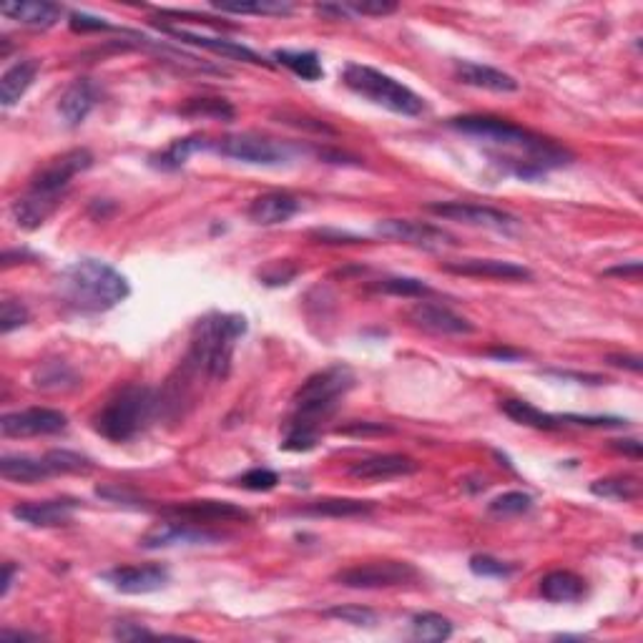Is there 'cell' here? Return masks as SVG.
<instances>
[{
  "instance_id": "obj_1",
  "label": "cell",
  "mask_w": 643,
  "mask_h": 643,
  "mask_svg": "<svg viewBox=\"0 0 643 643\" xmlns=\"http://www.w3.org/2000/svg\"><path fill=\"white\" fill-rule=\"evenodd\" d=\"M355 387V372L347 365L327 367L309 375L292 397L294 412L289 417L287 438L282 448L292 453H307L317 448L319 425L335 415L342 397Z\"/></svg>"
},
{
  "instance_id": "obj_2",
  "label": "cell",
  "mask_w": 643,
  "mask_h": 643,
  "mask_svg": "<svg viewBox=\"0 0 643 643\" xmlns=\"http://www.w3.org/2000/svg\"><path fill=\"white\" fill-rule=\"evenodd\" d=\"M91 166L93 154L88 149H71L41 166L28 181L26 194H21L11 204L13 222L26 232H36L38 227H43L63 204L71 181Z\"/></svg>"
},
{
  "instance_id": "obj_3",
  "label": "cell",
  "mask_w": 643,
  "mask_h": 643,
  "mask_svg": "<svg viewBox=\"0 0 643 643\" xmlns=\"http://www.w3.org/2000/svg\"><path fill=\"white\" fill-rule=\"evenodd\" d=\"M56 294L76 312H109L129 299V279L101 259L83 257L63 267L56 277Z\"/></svg>"
},
{
  "instance_id": "obj_4",
  "label": "cell",
  "mask_w": 643,
  "mask_h": 643,
  "mask_svg": "<svg viewBox=\"0 0 643 643\" xmlns=\"http://www.w3.org/2000/svg\"><path fill=\"white\" fill-rule=\"evenodd\" d=\"M247 335V319L242 314L211 312L201 317L191 330L189 355L184 365L194 375L224 382L232 372L237 342Z\"/></svg>"
},
{
  "instance_id": "obj_5",
  "label": "cell",
  "mask_w": 643,
  "mask_h": 643,
  "mask_svg": "<svg viewBox=\"0 0 643 643\" xmlns=\"http://www.w3.org/2000/svg\"><path fill=\"white\" fill-rule=\"evenodd\" d=\"M159 410L156 392L146 385H124L93 415V430L111 443H129Z\"/></svg>"
},
{
  "instance_id": "obj_6",
  "label": "cell",
  "mask_w": 643,
  "mask_h": 643,
  "mask_svg": "<svg viewBox=\"0 0 643 643\" xmlns=\"http://www.w3.org/2000/svg\"><path fill=\"white\" fill-rule=\"evenodd\" d=\"M342 81L357 96L367 98L375 106L392 111L400 116H420L425 111V101L417 96L412 88L400 83L397 78L387 76V73L377 71L372 66H362V63H350L342 71Z\"/></svg>"
},
{
  "instance_id": "obj_7",
  "label": "cell",
  "mask_w": 643,
  "mask_h": 643,
  "mask_svg": "<svg viewBox=\"0 0 643 643\" xmlns=\"http://www.w3.org/2000/svg\"><path fill=\"white\" fill-rule=\"evenodd\" d=\"M420 578L417 568L407 561H370L335 573V581L357 591H377V588H397L415 583Z\"/></svg>"
},
{
  "instance_id": "obj_8",
  "label": "cell",
  "mask_w": 643,
  "mask_h": 643,
  "mask_svg": "<svg viewBox=\"0 0 643 643\" xmlns=\"http://www.w3.org/2000/svg\"><path fill=\"white\" fill-rule=\"evenodd\" d=\"M214 151L227 159L242 161L252 166H279L289 161L292 149L277 139H267L259 134H234L214 141Z\"/></svg>"
},
{
  "instance_id": "obj_9",
  "label": "cell",
  "mask_w": 643,
  "mask_h": 643,
  "mask_svg": "<svg viewBox=\"0 0 643 643\" xmlns=\"http://www.w3.org/2000/svg\"><path fill=\"white\" fill-rule=\"evenodd\" d=\"M224 541V535L209 530L204 525L186 523V520H171L156 523L154 528L141 535L139 546L144 551H166V548H191V546H217Z\"/></svg>"
},
{
  "instance_id": "obj_10",
  "label": "cell",
  "mask_w": 643,
  "mask_h": 643,
  "mask_svg": "<svg viewBox=\"0 0 643 643\" xmlns=\"http://www.w3.org/2000/svg\"><path fill=\"white\" fill-rule=\"evenodd\" d=\"M375 234L390 242L407 244V247L425 249V252H440V249L458 247V239L443 227L427 222H415V219H382L377 222Z\"/></svg>"
},
{
  "instance_id": "obj_11",
  "label": "cell",
  "mask_w": 643,
  "mask_h": 643,
  "mask_svg": "<svg viewBox=\"0 0 643 643\" xmlns=\"http://www.w3.org/2000/svg\"><path fill=\"white\" fill-rule=\"evenodd\" d=\"M430 214L448 222L468 224V227H483L493 229V232L510 234L518 227V219L510 217L508 211L493 209V206L473 204V201H435V204L425 206Z\"/></svg>"
},
{
  "instance_id": "obj_12",
  "label": "cell",
  "mask_w": 643,
  "mask_h": 643,
  "mask_svg": "<svg viewBox=\"0 0 643 643\" xmlns=\"http://www.w3.org/2000/svg\"><path fill=\"white\" fill-rule=\"evenodd\" d=\"M405 319L415 330L438 337H463L473 335L475 325L463 314L435 302H417L405 312Z\"/></svg>"
},
{
  "instance_id": "obj_13",
  "label": "cell",
  "mask_w": 643,
  "mask_h": 643,
  "mask_svg": "<svg viewBox=\"0 0 643 643\" xmlns=\"http://www.w3.org/2000/svg\"><path fill=\"white\" fill-rule=\"evenodd\" d=\"M161 515L171 520H186L194 525L209 523H249L252 515L242 505H234L229 500H186L161 508Z\"/></svg>"
},
{
  "instance_id": "obj_14",
  "label": "cell",
  "mask_w": 643,
  "mask_h": 643,
  "mask_svg": "<svg viewBox=\"0 0 643 643\" xmlns=\"http://www.w3.org/2000/svg\"><path fill=\"white\" fill-rule=\"evenodd\" d=\"M68 427L66 412L53 407H28V410L8 412L0 420V433L6 438H38V435H58Z\"/></svg>"
},
{
  "instance_id": "obj_15",
  "label": "cell",
  "mask_w": 643,
  "mask_h": 643,
  "mask_svg": "<svg viewBox=\"0 0 643 643\" xmlns=\"http://www.w3.org/2000/svg\"><path fill=\"white\" fill-rule=\"evenodd\" d=\"M101 578L114 591L126 596H146L166 588L171 576L164 566H116L111 571H103Z\"/></svg>"
},
{
  "instance_id": "obj_16",
  "label": "cell",
  "mask_w": 643,
  "mask_h": 643,
  "mask_svg": "<svg viewBox=\"0 0 643 643\" xmlns=\"http://www.w3.org/2000/svg\"><path fill=\"white\" fill-rule=\"evenodd\" d=\"M440 269L458 277L498 279V282H530L533 272L523 264L505 262V259H453L440 264Z\"/></svg>"
},
{
  "instance_id": "obj_17",
  "label": "cell",
  "mask_w": 643,
  "mask_h": 643,
  "mask_svg": "<svg viewBox=\"0 0 643 643\" xmlns=\"http://www.w3.org/2000/svg\"><path fill=\"white\" fill-rule=\"evenodd\" d=\"M156 26H159L161 33H166V36L176 38V41L189 43V46H196V48H206V51L217 53V56H222V58H229V61H242V63H252V66L272 68V63H269L267 58L259 56L257 51H252V48L242 46V43H237V41H229V38L201 36V33L184 31V28L166 26V23H156Z\"/></svg>"
},
{
  "instance_id": "obj_18",
  "label": "cell",
  "mask_w": 643,
  "mask_h": 643,
  "mask_svg": "<svg viewBox=\"0 0 643 643\" xmlns=\"http://www.w3.org/2000/svg\"><path fill=\"white\" fill-rule=\"evenodd\" d=\"M420 470V463L410 455H397V453H385V455H370V458H362L357 463L350 465V478L362 480V483H385V480L395 478H407V475H415Z\"/></svg>"
},
{
  "instance_id": "obj_19",
  "label": "cell",
  "mask_w": 643,
  "mask_h": 643,
  "mask_svg": "<svg viewBox=\"0 0 643 643\" xmlns=\"http://www.w3.org/2000/svg\"><path fill=\"white\" fill-rule=\"evenodd\" d=\"M78 500L73 498H53V500H33V503H18L11 508V515L31 528H61L73 520L78 510Z\"/></svg>"
},
{
  "instance_id": "obj_20",
  "label": "cell",
  "mask_w": 643,
  "mask_h": 643,
  "mask_svg": "<svg viewBox=\"0 0 643 643\" xmlns=\"http://www.w3.org/2000/svg\"><path fill=\"white\" fill-rule=\"evenodd\" d=\"M299 211L297 196L287 194V191H269V194L257 196L249 204L247 217L249 222L257 227H277V224L289 222Z\"/></svg>"
},
{
  "instance_id": "obj_21",
  "label": "cell",
  "mask_w": 643,
  "mask_h": 643,
  "mask_svg": "<svg viewBox=\"0 0 643 643\" xmlns=\"http://www.w3.org/2000/svg\"><path fill=\"white\" fill-rule=\"evenodd\" d=\"M98 103V86L91 78H76L71 86L63 91L58 101V114L63 116L68 126H81L91 116Z\"/></svg>"
},
{
  "instance_id": "obj_22",
  "label": "cell",
  "mask_w": 643,
  "mask_h": 643,
  "mask_svg": "<svg viewBox=\"0 0 643 643\" xmlns=\"http://www.w3.org/2000/svg\"><path fill=\"white\" fill-rule=\"evenodd\" d=\"M455 78L465 86L483 88V91L493 93H515L520 88V83L510 73L473 61H455Z\"/></svg>"
},
{
  "instance_id": "obj_23",
  "label": "cell",
  "mask_w": 643,
  "mask_h": 643,
  "mask_svg": "<svg viewBox=\"0 0 643 643\" xmlns=\"http://www.w3.org/2000/svg\"><path fill=\"white\" fill-rule=\"evenodd\" d=\"M0 13L11 21L21 23V26L36 28V31H46L53 28L63 18V6L58 3H46V0H18V3H6L0 8Z\"/></svg>"
},
{
  "instance_id": "obj_24",
  "label": "cell",
  "mask_w": 643,
  "mask_h": 643,
  "mask_svg": "<svg viewBox=\"0 0 643 643\" xmlns=\"http://www.w3.org/2000/svg\"><path fill=\"white\" fill-rule=\"evenodd\" d=\"M38 71H41V63H38L36 58H26V61L13 63V66L3 73V78H0V103H3L6 109L16 106V103L26 96L28 88L33 86Z\"/></svg>"
},
{
  "instance_id": "obj_25",
  "label": "cell",
  "mask_w": 643,
  "mask_h": 643,
  "mask_svg": "<svg viewBox=\"0 0 643 643\" xmlns=\"http://www.w3.org/2000/svg\"><path fill=\"white\" fill-rule=\"evenodd\" d=\"M199 151H214V141H209L206 136H186V139H176L166 146L161 154H154L149 159V164L159 171H176L186 164L194 154Z\"/></svg>"
},
{
  "instance_id": "obj_26",
  "label": "cell",
  "mask_w": 643,
  "mask_h": 643,
  "mask_svg": "<svg viewBox=\"0 0 643 643\" xmlns=\"http://www.w3.org/2000/svg\"><path fill=\"white\" fill-rule=\"evenodd\" d=\"M375 510V503L370 500L357 498H322L312 500L304 508H299V515H309V518H360V515H370Z\"/></svg>"
},
{
  "instance_id": "obj_27",
  "label": "cell",
  "mask_w": 643,
  "mask_h": 643,
  "mask_svg": "<svg viewBox=\"0 0 643 643\" xmlns=\"http://www.w3.org/2000/svg\"><path fill=\"white\" fill-rule=\"evenodd\" d=\"M0 475L11 483L36 485L48 480L53 470L48 468L46 458H28V455H3L0 458Z\"/></svg>"
},
{
  "instance_id": "obj_28",
  "label": "cell",
  "mask_w": 643,
  "mask_h": 643,
  "mask_svg": "<svg viewBox=\"0 0 643 643\" xmlns=\"http://www.w3.org/2000/svg\"><path fill=\"white\" fill-rule=\"evenodd\" d=\"M541 596L551 603H576L586 596V581L573 571H551L541 578Z\"/></svg>"
},
{
  "instance_id": "obj_29",
  "label": "cell",
  "mask_w": 643,
  "mask_h": 643,
  "mask_svg": "<svg viewBox=\"0 0 643 643\" xmlns=\"http://www.w3.org/2000/svg\"><path fill=\"white\" fill-rule=\"evenodd\" d=\"M81 385V377L76 375L68 362L48 360L33 370V387L43 392H71Z\"/></svg>"
},
{
  "instance_id": "obj_30",
  "label": "cell",
  "mask_w": 643,
  "mask_h": 643,
  "mask_svg": "<svg viewBox=\"0 0 643 643\" xmlns=\"http://www.w3.org/2000/svg\"><path fill=\"white\" fill-rule=\"evenodd\" d=\"M211 8H217L219 13H234V16L284 18L294 13V3L289 0H214Z\"/></svg>"
},
{
  "instance_id": "obj_31",
  "label": "cell",
  "mask_w": 643,
  "mask_h": 643,
  "mask_svg": "<svg viewBox=\"0 0 643 643\" xmlns=\"http://www.w3.org/2000/svg\"><path fill=\"white\" fill-rule=\"evenodd\" d=\"M500 410H503L513 422H518V425H525V427H533V430H546V433H551V430H558V427L563 425L561 417L548 415V412L538 410V407L530 405V402L525 400H503L500 402Z\"/></svg>"
},
{
  "instance_id": "obj_32",
  "label": "cell",
  "mask_w": 643,
  "mask_h": 643,
  "mask_svg": "<svg viewBox=\"0 0 643 643\" xmlns=\"http://www.w3.org/2000/svg\"><path fill=\"white\" fill-rule=\"evenodd\" d=\"M591 493L598 498L618 500V503H631L641 495V483L633 475H611V478L593 480Z\"/></svg>"
},
{
  "instance_id": "obj_33",
  "label": "cell",
  "mask_w": 643,
  "mask_h": 643,
  "mask_svg": "<svg viewBox=\"0 0 643 643\" xmlns=\"http://www.w3.org/2000/svg\"><path fill=\"white\" fill-rule=\"evenodd\" d=\"M274 61L282 63L284 68H289L302 81H319L325 76L322 61L314 51H274Z\"/></svg>"
},
{
  "instance_id": "obj_34",
  "label": "cell",
  "mask_w": 643,
  "mask_h": 643,
  "mask_svg": "<svg viewBox=\"0 0 643 643\" xmlns=\"http://www.w3.org/2000/svg\"><path fill=\"white\" fill-rule=\"evenodd\" d=\"M412 636L430 643L448 641L453 636V623H450V618L433 611L417 613V616H412Z\"/></svg>"
},
{
  "instance_id": "obj_35",
  "label": "cell",
  "mask_w": 643,
  "mask_h": 643,
  "mask_svg": "<svg viewBox=\"0 0 643 643\" xmlns=\"http://www.w3.org/2000/svg\"><path fill=\"white\" fill-rule=\"evenodd\" d=\"M179 114L194 116V119H217L232 121L237 116L232 103L227 98H191L179 109Z\"/></svg>"
},
{
  "instance_id": "obj_36",
  "label": "cell",
  "mask_w": 643,
  "mask_h": 643,
  "mask_svg": "<svg viewBox=\"0 0 643 643\" xmlns=\"http://www.w3.org/2000/svg\"><path fill=\"white\" fill-rule=\"evenodd\" d=\"M48 463V468L53 470V475H73V473H88L91 470V460L81 453H73V450H51V453L43 455Z\"/></svg>"
},
{
  "instance_id": "obj_37",
  "label": "cell",
  "mask_w": 643,
  "mask_h": 643,
  "mask_svg": "<svg viewBox=\"0 0 643 643\" xmlns=\"http://www.w3.org/2000/svg\"><path fill=\"white\" fill-rule=\"evenodd\" d=\"M377 292L392 294V297H427L433 289L427 287L422 279L415 277H387L375 284Z\"/></svg>"
},
{
  "instance_id": "obj_38",
  "label": "cell",
  "mask_w": 643,
  "mask_h": 643,
  "mask_svg": "<svg viewBox=\"0 0 643 643\" xmlns=\"http://www.w3.org/2000/svg\"><path fill=\"white\" fill-rule=\"evenodd\" d=\"M533 508V498L520 490H510V493L498 495L488 503V513L493 515H523Z\"/></svg>"
},
{
  "instance_id": "obj_39",
  "label": "cell",
  "mask_w": 643,
  "mask_h": 643,
  "mask_svg": "<svg viewBox=\"0 0 643 643\" xmlns=\"http://www.w3.org/2000/svg\"><path fill=\"white\" fill-rule=\"evenodd\" d=\"M325 616L335 618V621L340 623H350V626H357V628H370L377 623V613L365 606H335V608H327Z\"/></svg>"
},
{
  "instance_id": "obj_40",
  "label": "cell",
  "mask_w": 643,
  "mask_h": 643,
  "mask_svg": "<svg viewBox=\"0 0 643 643\" xmlns=\"http://www.w3.org/2000/svg\"><path fill=\"white\" fill-rule=\"evenodd\" d=\"M28 319H31V312H28L26 304L16 302V299H6L3 309H0V332L11 335L18 327H26Z\"/></svg>"
},
{
  "instance_id": "obj_41",
  "label": "cell",
  "mask_w": 643,
  "mask_h": 643,
  "mask_svg": "<svg viewBox=\"0 0 643 643\" xmlns=\"http://www.w3.org/2000/svg\"><path fill=\"white\" fill-rule=\"evenodd\" d=\"M277 483L279 475L269 468H252L237 478V485H242L244 490H254V493H269L277 488Z\"/></svg>"
},
{
  "instance_id": "obj_42",
  "label": "cell",
  "mask_w": 643,
  "mask_h": 643,
  "mask_svg": "<svg viewBox=\"0 0 643 643\" xmlns=\"http://www.w3.org/2000/svg\"><path fill=\"white\" fill-rule=\"evenodd\" d=\"M470 571L483 578H510L515 568L495 556H473L470 558Z\"/></svg>"
},
{
  "instance_id": "obj_43",
  "label": "cell",
  "mask_w": 643,
  "mask_h": 643,
  "mask_svg": "<svg viewBox=\"0 0 643 643\" xmlns=\"http://www.w3.org/2000/svg\"><path fill=\"white\" fill-rule=\"evenodd\" d=\"M345 11L350 16H375V18H385L397 13V3H387V0H347L342 3Z\"/></svg>"
},
{
  "instance_id": "obj_44",
  "label": "cell",
  "mask_w": 643,
  "mask_h": 643,
  "mask_svg": "<svg viewBox=\"0 0 643 643\" xmlns=\"http://www.w3.org/2000/svg\"><path fill=\"white\" fill-rule=\"evenodd\" d=\"M337 433H340V435H352V438H370V435H392L395 430H392L390 425H385V422L357 420V422H350V425L337 427Z\"/></svg>"
},
{
  "instance_id": "obj_45",
  "label": "cell",
  "mask_w": 643,
  "mask_h": 643,
  "mask_svg": "<svg viewBox=\"0 0 643 643\" xmlns=\"http://www.w3.org/2000/svg\"><path fill=\"white\" fill-rule=\"evenodd\" d=\"M309 239L317 244H327V247H342V244H362L365 239L357 237L352 232H342V229H312Z\"/></svg>"
},
{
  "instance_id": "obj_46",
  "label": "cell",
  "mask_w": 643,
  "mask_h": 643,
  "mask_svg": "<svg viewBox=\"0 0 643 643\" xmlns=\"http://www.w3.org/2000/svg\"><path fill=\"white\" fill-rule=\"evenodd\" d=\"M71 31L76 33H101V31H116L114 23L103 21V18L88 16V13H71V21H68Z\"/></svg>"
},
{
  "instance_id": "obj_47",
  "label": "cell",
  "mask_w": 643,
  "mask_h": 643,
  "mask_svg": "<svg viewBox=\"0 0 643 643\" xmlns=\"http://www.w3.org/2000/svg\"><path fill=\"white\" fill-rule=\"evenodd\" d=\"M96 495H98V498L111 500V503H116V505H131V508H144V500H141L139 495L131 493V490L119 488V485H109V488H96Z\"/></svg>"
},
{
  "instance_id": "obj_48",
  "label": "cell",
  "mask_w": 643,
  "mask_h": 643,
  "mask_svg": "<svg viewBox=\"0 0 643 643\" xmlns=\"http://www.w3.org/2000/svg\"><path fill=\"white\" fill-rule=\"evenodd\" d=\"M156 633L149 631L146 626H139V623H116L114 628V638H119V641H139V638H154Z\"/></svg>"
},
{
  "instance_id": "obj_49",
  "label": "cell",
  "mask_w": 643,
  "mask_h": 643,
  "mask_svg": "<svg viewBox=\"0 0 643 643\" xmlns=\"http://www.w3.org/2000/svg\"><path fill=\"white\" fill-rule=\"evenodd\" d=\"M299 269H289V272H282V264H272V267L267 269V272H262L259 277H262L264 284H269V287H279V284H289L294 277H297Z\"/></svg>"
},
{
  "instance_id": "obj_50",
  "label": "cell",
  "mask_w": 643,
  "mask_h": 643,
  "mask_svg": "<svg viewBox=\"0 0 643 643\" xmlns=\"http://www.w3.org/2000/svg\"><path fill=\"white\" fill-rule=\"evenodd\" d=\"M561 420L576 422V425H588V427H623L626 420L621 417H583V415H566Z\"/></svg>"
},
{
  "instance_id": "obj_51",
  "label": "cell",
  "mask_w": 643,
  "mask_h": 643,
  "mask_svg": "<svg viewBox=\"0 0 643 643\" xmlns=\"http://www.w3.org/2000/svg\"><path fill=\"white\" fill-rule=\"evenodd\" d=\"M603 277H621V279H631V282H638V279H641V262H628V264H621V267H611L603 272Z\"/></svg>"
},
{
  "instance_id": "obj_52",
  "label": "cell",
  "mask_w": 643,
  "mask_h": 643,
  "mask_svg": "<svg viewBox=\"0 0 643 643\" xmlns=\"http://www.w3.org/2000/svg\"><path fill=\"white\" fill-rule=\"evenodd\" d=\"M611 448H613V450H618V453L628 455V458L641 460V443H638L636 438H628V440H611Z\"/></svg>"
},
{
  "instance_id": "obj_53",
  "label": "cell",
  "mask_w": 643,
  "mask_h": 643,
  "mask_svg": "<svg viewBox=\"0 0 643 643\" xmlns=\"http://www.w3.org/2000/svg\"><path fill=\"white\" fill-rule=\"evenodd\" d=\"M608 365L613 367H623V370H631V372H641V357L636 355H608L606 357Z\"/></svg>"
},
{
  "instance_id": "obj_54",
  "label": "cell",
  "mask_w": 643,
  "mask_h": 643,
  "mask_svg": "<svg viewBox=\"0 0 643 643\" xmlns=\"http://www.w3.org/2000/svg\"><path fill=\"white\" fill-rule=\"evenodd\" d=\"M16 573H18L16 563H6V566H3V591H0V596H3V598H6L8 593H11L13 581H16Z\"/></svg>"
},
{
  "instance_id": "obj_55",
  "label": "cell",
  "mask_w": 643,
  "mask_h": 643,
  "mask_svg": "<svg viewBox=\"0 0 643 643\" xmlns=\"http://www.w3.org/2000/svg\"><path fill=\"white\" fill-rule=\"evenodd\" d=\"M3 641H41L38 633H28V631H3L0 633Z\"/></svg>"
},
{
  "instance_id": "obj_56",
  "label": "cell",
  "mask_w": 643,
  "mask_h": 643,
  "mask_svg": "<svg viewBox=\"0 0 643 643\" xmlns=\"http://www.w3.org/2000/svg\"><path fill=\"white\" fill-rule=\"evenodd\" d=\"M488 355H490V357H495V360H518L520 352H513V350H500V347H498V350H490Z\"/></svg>"
}]
</instances>
